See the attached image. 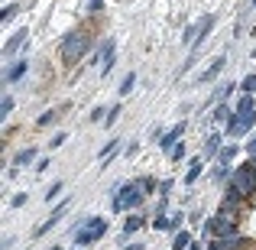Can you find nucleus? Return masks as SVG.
Wrapping results in <instances>:
<instances>
[{
	"label": "nucleus",
	"instance_id": "f257e3e1",
	"mask_svg": "<svg viewBox=\"0 0 256 250\" xmlns=\"http://www.w3.org/2000/svg\"><path fill=\"white\" fill-rule=\"evenodd\" d=\"M110 195H114V201H110L114 214H124V211L130 214V211H136V208H143V201L150 198L136 179H133V182H114Z\"/></svg>",
	"mask_w": 256,
	"mask_h": 250
},
{
	"label": "nucleus",
	"instance_id": "f03ea898",
	"mask_svg": "<svg viewBox=\"0 0 256 250\" xmlns=\"http://www.w3.org/2000/svg\"><path fill=\"white\" fill-rule=\"evenodd\" d=\"M91 46H94L91 30H88V26H78V30H72V33L62 36V43H58V59H62V65H75Z\"/></svg>",
	"mask_w": 256,
	"mask_h": 250
},
{
	"label": "nucleus",
	"instance_id": "7ed1b4c3",
	"mask_svg": "<svg viewBox=\"0 0 256 250\" xmlns=\"http://www.w3.org/2000/svg\"><path fill=\"white\" fill-rule=\"evenodd\" d=\"M230 185L237 188V192L244 195V198H256V166H253V159H246V163L234 166Z\"/></svg>",
	"mask_w": 256,
	"mask_h": 250
},
{
	"label": "nucleus",
	"instance_id": "20e7f679",
	"mask_svg": "<svg viewBox=\"0 0 256 250\" xmlns=\"http://www.w3.org/2000/svg\"><path fill=\"white\" fill-rule=\"evenodd\" d=\"M256 130V111L253 114H234L227 124V137H246Z\"/></svg>",
	"mask_w": 256,
	"mask_h": 250
},
{
	"label": "nucleus",
	"instance_id": "39448f33",
	"mask_svg": "<svg viewBox=\"0 0 256 250\" xmlns=\"http://www.w3.org/2000/svg\"><path fill=\"white\" fill-rule=\"evenodd\" d=\"M114 49H117V39H114V36H104V39H100V46L91 52V62L94 65H104L107 59L114 56Z\"/></svg>",
	"mask_w": 256,
	"mask_h": 250
},
{
	"label": "nucleus",
	"instance_id": "423d86ee",
	"mask_svg": "<svg viewBox=\"0 0 256 250\" xmlns=\"http://www.w3.org/2000/svg\"><path fill=\"white\" fill-rule=\"evenodd\" d=\"M143 224H146V218H143V214L130 211V214L124 218V234H120V244H126V240H130V237H133V234H136Z\"/></svg>",
	"mask_w": 256,
	"mask_h": 250
},
{
	"label": "nucleus",
	"instance_id": "0eeeda50",
	"mask_svg": "<svg viewBox=\"0 0 256 250\" xmlns=\"http://www.w3.org/2000/svg\"><path fill=\"white\" fill-rule=\"evenodd\" d=\"M26 72H30V62H26V59L20 56L16 62H10V65H6V72H4V82H6V85H13V82H20V78H23Z\"/></svg>",
	"mask_w": 256,
	"mask_h": 250
},
{
	"label": "nucleus",
	"instance_id": "6e6552de",
	"mask_svg": "<svg viewBox=\"0 0 256 250\" xmlns=\"http://www.w3.org/2000/svg\"><path fill=\"white\" fill-rule=\"evenodd\" d=\"M185 127H188L185 120H178V124H175L169 133H162V140H159V146H162V150H166V156H169V153H172V146H175V143H178V140H182V133H185Z\"/></svg>",
	"mask_w": 256,
	"mask_h": 250
},
{
	"label": "nucleus",
	"instance_id": "1a4fd4ad",
	"mask_svg": "<svg viewBox=\"0 0 256 250\" xmlns=\"http://www.w3.org/2000/svg\"><path fill=\"white\" fill-rule=\"evenodd\" d=\"M220 150H224V137H220V133H208L204 146H201V156L204 159H218Z\"/></svg>",
	"mask_w": 256,
	"mask_h": 250
},
{
	"label": "nucleus",
	"instance_id": "9d476101",
	"mask_svg": "<svg viewBox=\"0 0 256 250\" xmlns=\"http://www.w3.org/2000/svg\"><path fill=\"white\" fill-rule=\"evenodd\" d=\"M224 65H227V56H218V59L211 62V69H204V72L198 75V85H208V82H214V78H218L220 72H224Z\"/></svg>",
	"mask_w": 256,
	"mask_h": 250
},
{
	"label": "nucleus",
	"instance_id": "9b49d317",
	"mask_svg": "<svg viewBox=\"0 0 256 250\" xmlns=\"http://www.w3.org/2000/svg\"><path fill=\"white\" fill-rule=\"evenodd\" d=\"M26 36H30V33H26L23 26H20V33H13V36L6 39V46H4V56L10 59V56H13L16 49H23V46H26Z\"/></svg>",
	"mask_w": 256,
	"mask_h": 250
},
{
	"label": "nucleus",
	"instance_id": "f8f14e48",
	"mask_svg": "<svg viewBox=\"0 0 256 250\" xmlns=\"http://www.w3.org/2000/svg\"><path fill=\"white\" fill-rule=\"evenodd\" d=\"M244 201H246V198H244V195H240L237 188L230 185V182H227V188H224V201H220V205H227V208H234V211H237V208L244 205Z\"/></svg>",
	"mask_w": 256,
	"mask_h": 250
},
{
	"label": "nucleus",
	"instance_id": "ddd939ff",
	"mask_svg": "<svg viewBox=\"0 0 256 250\" xmlns=\"http://www.w3.org/2000/svg\"><path fill=\"white\" fill-rule=\"evenodd\" d=\"M230 117H234V107L227 104V101H220V104L214 107V114H211V120H218V124H230Z\"/></svg>",
	"mask_w": 256,
	"mask_h": 250
},
{
	"label": "nucleus",
	"instance_id": "4468645a",
	"mask_svg": "<svg viewBox=\"0 0 256 250\" xmlns=\"http://www.w3.org/2000/svg\"><path fill=\"white\" fill-rule=\"evenodd\" d=\"M237 150H240L237 143H227L224 150L218 153V166H230V163H234V156H237ZM230 169H234V166H230Z\"/></svg>",
	"mask_w": 256,
	"mask_h": 250
},
{
	"label": "nucleus",
	"instance_id": "2eb2a0df",
	"mask_svg": "<svg viewBox=\"0 0 256 250\" xmlns=\"http://www.w3.org/2000/svg\"><path fill=\"white\" fill-rule=\"evenodd\" d=\"M152 231H172V234H178L169 214H152Z\"/></svg>",
	"mask_w": 256,
	"mask_h": 250
},
{
	"label": "nucleus",
	"instance_id": "dca6fc26",
	"mask_svg": "<svg viewBox=\"0 0 256 250\" xmlns=\"http://www.w3.org/2000/svg\"><path fill=\"white\" fill-rule=\"evenodd\" d=\"M214 30V17H204L198 23V39H194V46H204V39H208V33Z\"/></svg>",
	"mask_w": 256,
	"mask_h": 250
},
{
	"label": "nucleus",
	"instance_id": "f3484780",
	"mask_svg": "<svg viewBox=\"0 0 256 250\" xmlns=\"http://www.w3.org/2000/svg\"><path fill=\"white\" fill-rule=\"evenodd\" d=\"M120 146H124V140H117V137H114V140H107V143L100 146V163H107V159H110L114 153L120 150Z\"/></svg>",
	"mask_w": 256,
	"mask_h": 250
},
{
	"label": "nucleus",
	"instance_id": "a211bd4d",
	"mask_svg": "<svg viewBox=\"0 0 256 250\" xmlns=\"http://www.w3.org/2000/svg\"><path fill=\"white\" fill-rule=\"evenodd\" d=\"M256 111V101H253V94H244V98L237 101V107H234V114H253Z\"/></svg>",
	"mask_w": 256,
	"mask_h": 250
},
{
	"label": "nucleus",
	"instance_id": "6ab92c4d",
	"mask_svg": "<svg viewBox=\"0 0 256 250\" xmlns=\"http://www.w3.org/2000/svg\"><path fill=\"white\" fill-rule=\"evenodd\" d=\"M192 240H194V237L185 231V227H182V231L175 234V240H172V250H188V247H192Z\"/></svg>",
	"mask_w": 256,
	"mask_h": 250
},
{
	"label": "nucleus",
	"instance_id": "aec40b11",
	"mask_svg": "<svg viewBox=\"0 0 256 250\" xmlns=\"http://www.w3.org/2000/svg\"><path fill=\"white\" fill-rule=\"evenodd\" d=\"M32 159H36V146H26V150H20V153H16L13 166H30Z\"/></svg>",
	"mask_w": 256,
	"mask_h": 250
},
{
	"label": "nucleus",
	"instance_id": "412c9836",
	"mask_svg": "<svg viewBox=\"0 0 256 250\" xmlns=\"http://www.w3.org/2000/svg\"><path fill=\"white\" fill-rule=\"evenodd\" d=\"M234 88H237L234 82H227V85H218V91L211 94V101H218V104H220V101H227V98L234 94Z\"/></svg>",
	"mask_w": 256,
	"mask_h": 250
},
{
	"label": "nucleus",
	"instance_id": "4be33fe9",
	"mask_svg": "<svg viewBox=\"0 0 256 250\" xmlns=\"http://www.w3.org/2000/svg\"><path fill=\"white\" fill-rule=\"evenodd\" d=\"M56 117H58V111H42V114L36 117V127H39V130H46V127L56 124Z\"/></svg>",
	"mask_w": 256,
	"mask_h": 250
},
{
	"label": "nucleus",
	"instance_id": "5701e85b",
	"mask_svg": "<svg viewBox=\"0 0 256 250\" xmlns=\"http://www.w3.org/2000/svg\"><path fill=\"white\" fill-rule=\"evenodd\" d=\"M13 107H16V101H13V94H4V101H0V117H10L13 114Z\"/></svg>",
	"mask_w": 256,
	"mask_h": 250
},
{
	"label": "nucleus",
	"instance_id": "b1692460",
	"mask_svg": "<svg viewBox=\"0 0 256 250\" xmlns=\"http://www.w3.org/2000/svg\"><path fill=\"white\" fill-rule=\"evenodd\" d=\"M136 182H140V185H143V192H146V195H152V192H156V188H159V182L152 179V175H140Z\"/></svg>",
	"mask_w": 256,
	"mask_h": 250
},
{
	"label": "nucleus",
	"instance_id": "393cba45",
	"mask_svg": "<svg viewBox=\"0 0 256 250\" xmlns=\"http://www.w3.org/2000/svg\"><path fill=\"white\" fill-rule=\"evenodd\" d=\"M133 85H136V72H126L124 82H120V94H130V91H133Z\"/></svg>",
	"mask_w": 256,
	"mask_h": 250
},
{
	"label": "nucleus",
	"instance_id": "a878e982",
	"mask_svg": "<svg viewBox=\"0 0 256 250\" xmlns=\"http://www.w3.org/2000/svg\"><path fill=\"white\" fill-rule=\"evenodd\" d=\"M194 39H198V26H185V33H182V46H194Z\"/></svg>",
	"mask_w": 256,
	"mask_h": 250
},
{
	"label": "nucleus",
	"instance_id": "bb28decb",
	"mask_svg": "<svg viewBox=\"0 0 256 250\" xmlns=\"http://www.w3.org/2000/svg\"><path fill=\"white\" fill-rule=\"evenodd\" d=\"M62 188H65V182H52L49 188H46V201H52V198H58L62 195Z\"/></svg>",
	"mask_w": 256,
	"mask_h": 250
},
{
	"label": "nucleus",
	"instance_id": "cd10ccee",
	"mask_svg": "<svg viewBox=\"0 0 256 250\" xmlns=\"http://www.w3.org/2000/svg\"><path fill=\"white\" fill-rule=\"evenodd\" d=\"M198 179H201V166H188V172H185V185H194Z\"/></svg>",
	"mask_w": 256,
	"mask_h": 250
},
{
	"label": "nucleus",
	"instance_id": "c85d7f7f",
	"mask_svg": "<svg viewBox=\"0 0 256 250\" xmlns=\"http://www.w3.org/2000/svg\"><path fill=\"white\" fill-rule=\"evenodd\" d=\"M16 13H20V4H6V7H4V17H0V20H4V23H10Z\"/></svg>",
	"mask_w": 256,
	"mask_h": 250
},
{
	"label": "nucleus",
	"instance_id": "c756f323",
	"mask_svg": "<svg viewBox=\"0 0 256 250\" xmlns=\"http://www.w3.org/2000/svg\"><path fill=\"white\" fill-rule=\"evenodd\" d=\"M169 159H175V163H178V159H185V143H182V140H178V143H175V146H172V153H169Z\"/></svg>",
	"mask_w": 256,
	"mask_h": 250
},
{
	"label": "nucleus",
	"instance_id": "7c9ffc66",
	"mask_svg": "<svg viewBox=\"0 0 256 250\" xmlns=\"http://www.w3.org/2000/svg\"><path fill=\"white\" fill-rule=\"evenodd\" d=\"M107 111H110V107H94V111H91V120H94V124H98V120L104 124V120H107Z\"/></svg>",
	"mask_w": 256,
	"mask_h": 250
},
{
	"label": "nucleus",
	"instance_id": "2f4dec72",
	"mask_svg": "<svg viewBox=\"0 0 256 250\" xmlns=\"http://www.w3.org/2000/svg\"><path fill=\"white\" fill-rule=\"evenodd\" d=\"M117 117H120V104H114L110 111H107V120H104V127H110V124H117Z\"/></svg>",
	"mask_w": 256,
	"mask_h": 250
},
{
	"label": "nucleus",
	"instance_id": "473e14b6",
	"mask_svg": "<svg viewBox=\"0 0 256 250\" xmlns=\"http://www.w3.org/2000/svg\"><path fill=\"white\" fill-rule=\"evenodd\" d=\"M240 88H244L246 94H253V91H256V75H246L244 82H240Z\"/></svg>",
	"mask_w": 256,
	"mask_h": 250
},
{
	"label": "nucleus",
	"instance_id": "72a5a7b5",
	"mask_svg": "<svg viewBox=\"0 0 256 250\" xmlns=\"http://www.w3.org/2000/svg\"><path fill=\"white\" fill-rule=\"evenodd\" d=\"M244 150H246V156H250V159L256 156V130L250 133V140H246V146H244Z\"/></svg>",
	"mask_w": 256,
	"mask_h": 250
},
{
	"label": "nucleus",
	"instance_id": "f704fd0d",
	"mask_svg": "<svg viewBox=\"0 0 256 250\" xmlns=\"http://www.w3.org/2000/svg\"><path fill=\"white\" fill-rule=\"evenodd\" d=\"M159 195H162V198H169V195H172V179H162V182H159Z\"/></svg>",
	"mask_w": 256,
	"mask_h": 250
},
{
	"label": "nucleus",
	"instance_id": "c9c22d12",
	"mask_svg": "<svg viewBox=\"0 0 256 250\" xmlns=\"http://www.w3.org/2000/svg\"><path fill=\"white\" fill-rule=\"evenodd\" d=\"M26 198H30V195H26V192L13 195V198H10V208H23V205H26Z\"/></svg>",
	"mask_w": 256,
	"mask_h": 250
},
{
	"label": "nucleus",
	"instance_id": "e433bc0d",
	"mask_svg": "<svg viewBox=\"0 0 256 250\" xmlns=\"http://www.w3.org/2000/svg\"><path fill=\"white\" fill-rule=\"evenodd\" d=\"M156 214H169V198H162V195H159V201H156Z\"/></svg>",
	"mask_w": 256,
	"mask_h": 250
},
{
	"label": "nucleus",
	"instance_id": "4c0bfd02",
	"mask_svg": "<svg viewBox=\"0 0 256 250\" xmlns=\"http://www.w3.org/2000/svg\"><path fill=\"white\" fill-rule=\"evenodd\" d=\"M104 10V0H88V13H100Z\"/></svg>",
	"mask_w": 256,
	"mask_h": 250
},
{
	"label": "nucleus",
	"instance_id": "58836bf2",
	"mask_svg": "<svg viewBox=\"0 0 256 250\" xmlns=\"http://www.w3.org/2000/svg\"><path fill=\"white\" fill-rule=\"evenodd\" d=\"M65 140H68V133H56V137H52V140H49V146H52V150H56V146H62V143H65Z\"/></svg>",
	"mask_w": 256,
	"mask_h": 250
},
{
	"label": "nucleus",
	"instance_id": "ea45409f",
	"mask_svg": "<svg viewBox=\"0 0 256 250\" xmlns=\"http://www.w3.org/2000/svg\"><path fill=\"white\" fill-rule=\"evenodd\" d=\"M36 172H49V156H46V159H39V163H36Z\"/></svg>",
	"mask_w": 256,
	"mask_h": 250
},
{
	"label": "nucleus",
	"instance_id": "a19ab883",
	"mask_svg": "<svg viewBox=\"0 0 256 250\" xmlns=\"http://www.w3.org/2000/svg\"><path fill=\"white\" fill-rule=\"evenodd\" d=\"M124 250H146V247H143V244L136 240V244H124Z\"/></svg>",
	"mask_w": 256,
	"mask_h": 250
},
{
	"label": "nucleus",
	"instance_id": "79ce46f5",
	"mask_svg": "<svg viewBox=\"0 0 256 250\" xmlns=\"http://www.w3.org/2000/svg\"><path fill=\"white\" fill-rule=\"evenodd\" d=\"M188 250H204V240H192V247Z\"/></svg>",
	"mask_w": 256,
	"mask_h": 250
},
{
	"label": "nucleus",
	"instance_id": "37998d69",
	"mask_svg": "<svg viewBox=\"0 0 256 250\" xmlns=\"http://www.w3.org/2000/svg\"><path fill=\"white\" fill-rule=\"evenodd\" d=\"M49 250H62V247H49Z\"/></svg>",
	"mask_w": 256,
	"mask_h": 250
},
{
	"label": "nucleus",
	"instance_id": "c03bdc74",
	"mask_svg": "<svg viewBox=\"0 0 256 250\" xmlns=\"http://www.w3.org/2000/svg\"><path fill=\"white\" fill-rule=\"evenodd\" d=\"M72 250H82V247H72Z\"/></svg>",
	"mask_w": 256,
	"mask_h": 250
},
{
	"label": "nucleus",
	"instance_id": "a18cd8bd",
	"mask_svg": "<svg viewBox=\"0 0 256 250\" xmlns=\"http://www.w3.org/2000/svg\"><path fill=\"white\" fill-rule=\"evenodd\" d=\"M253 166H256V156H253Z\"/></svg>",
	"mask_w": 256,
	"mask_h": 250
},
{
	"label": "nucleus",
	"instance_id": "49530a36",
	"mask_svg": "<svg viewBox=\"0 0 256 250\" xmlns=\"http://www.w3.org/2000/svg\"><path fill=\"white\" fill-rule=\"evenodd\" d=\"M253 7H256V0H253Z\"/></svg>",
	"mask_w": 256,
	"mask_h": 250
}]
</instances>
